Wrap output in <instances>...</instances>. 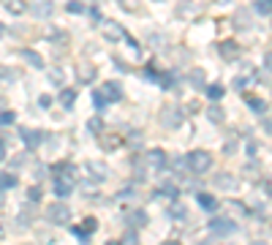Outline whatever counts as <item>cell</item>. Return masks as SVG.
<instances>
[{"mask_svg": "<svg viewBox=\"0 0 272 245\" xmlns=\"http://www.w3.org/2000/svg\"><path fill=\"white\" fill-rule=\"evenodd\" d=\"M60 175L58 180H55V194L60 196V199H66V196H71V191H74V167L71 164H60Z\"/></svg>", "mask_w": 272, "mask_h": 245, "instance_id": "cell-1", "label": "cell"}, {"mask_svg": "<svg viewBox=\"0 0 272 245\" xmlns=\"http://www.w3.org/2000/svg\"><path fill=\"white\" fill-rule=\"evenodd\" d=\"M188 169L196 172V175H204V172L212 169V155L207 153V150H191L188 158H185Z\"/></svg>", "mask_w": 272, "mask_h": 245, "instance_id": "cell-2", "label": "cell"}, {"mask_svg": "<svg viewBox=\"0 0 272 245\" xmlns=\"http://www.w3.org/2000/svg\"><path fill=\"white\" fill-rule=\"evenodd\" d=\"M44 215H46V221H49V224L66 226L68 221H71V210H68L66 204H63V202H52V204H46Z\"/></svg>", "mask_w": 272, "mask_h": 245, "instance_id": "cell-3", "label": "cell"}, {"mask_svg": "<svg viewBox=\"0 0 272 245\" xmlns=\"http://www.w3.org/2000/svg\"><path fill=\"white\" fill-rule=\"evenodd\" d=\"M182 120H185V115H182L180 106H164L161 109V125L164 128H180Z\"/></svg>", "mask_w": 272, "mask_h": 245, "instance_id": "cell-4", "label": "cell"}, {"mask_svg": "<svg viewBox=\"0 0 272 245\" xmlns=\"http://www.w3.org/2000/svg\"><path fill=\"white\" fill-rule=\"evenodd\" d=\"M210 232L218 234V237H231L237 232V224H234V221H229V218H212L210 221Z\"/></svg>", "mask_w": 272, "mask_h": 245, "instance_id": "cell-5", "label": "cell"}, {"mask_svg": "<svg viewBox=\"0 0 272 245\" xmlns=\"http://www.w3.org/2000/svg\"><path fill=\"white\" fill-rule=\"evenodd\" d=\"M147 167H150V172H155V175L158 172H166V153L161 147H153L147 153Z\"/></svg>", "mask_w": 272, "mask_h": 245, "instance_id": "cell-6", "label": "cell"}, {"mask_svg": "<svg viewBox=\"0 0 272 245\" xmlns=\"http://www.w3.org/2000/svg\"><path fill=\"white\" fill-rule=\"evenodd\" d=\"M19 139L25 142V147H28V150H36V147L44 142V133H41V131H36V128H19Z\"/></svg>", "mask_w": 272, "mask_h": 245, "instance_id": "cell-7", "label": "cell"}, {"mask_svg": "<svg viewBox=\"0 0 272 245\" xmlns=\"http://www.w3.org/2000/svg\"><path fill=\"white\" fill-rule=\"evenodd\" d=\"M85 172L93 180H98V183H103V180L109 177V167H106V164H101V161H87L85 164Z\"/></svg>", "mask_w": 272, "mask_h": 245, "instance_id": "cell-8", "label": "cell"}, {"mask_svg": "<svg viewBox=\"0 0 272 245\" xmlns=\"http://www.w3.org/2000/svg\"><path fill=\"white\" fill-rule=\"evenodd\" d=\"M215 185L223 188V191H234L239 188V180L234 175H229V172H218V177H215Z\"/></svg>", "mask_w": 272, "mask_h": 245, "instance_id": "cell-9", "label": "cell"}, {"mask_svg": "<svg viewBox=\"0 0 272 245\" xmlns=\"http://www.w3.org/2000/svg\"><path fill=\"white\" fill-rule=\"evenodd\" d=\"M101 96L112 104V101H120V98H123V88H120V82H106V85L101 88Z\"/></svg>", "mask_w": 272, "mask_h": 245, "instance_id": "cell-10", "label": "cell"}, {"mask_svg": "<svg viewBox=\"0 0 272 245\" xmlns=\"http://www.w3.org/2000/svg\"><path fill=\"white\" fill-rule=\"evenodd\" d=\"M19 58L28 63V66H33V68H44L46 63H44V58L38 55L36 49H19Z\"/></svg>", "mask_w": 272, "mask_h": 245, "instance_id": "cell-11", "label": "cell"}, {"mask_svg": "<svg viewBox=\"0 0 272 245\" xmlns=\"http://www.w3.org/2000/svg\"><path fill=\"white\" fill-rule=\"evenodd\" d=\"M218 52H221L226 60H234L237 55H239V46H237L234 41H221V44H218Z\"/></svg>", "mask_w": 272, "mask_h": 245, "instance_id": "cell-12", "label": "cell"}, {"mask_svg": "<svg viewBox=\"0 0 272 245\" xmlns=\"http://www.w3.org/2000/svg\"><path fill=\"white\" fill-rule=\"evenodd\" d=\"M103 33H106V38H109V41H120V38H125V41H128L125 30H123V28H117L115 22H109V25H103Z\"/></svg>", "mask_w": 272, "mask_h": 245, "instance_id": "cell-13", "label": "cell"}, {"mask_svg": "<svg viewBox=\"0 0 272 245\" xmlns=\"http://www.w3.org/2000/svg\"><path fill=\"white\" fill-rule=\"evenodd\" d=\"M128 224H133V226H145L147 224V215H145V210H133V212H128Z\"/></svg>", "mask_w": 272, "mask_h": 245, "instance_id": "cell-14", "label": "cell"}, {"mask_svg": "<svg viewBox=\"0 0 272 245\" xmlns=\"http://www.w3.org/2000/svg\"><path fill=\"white\" fill-rule=\"evenodd\" d=\"M60 104L66 106V109H74V104H76V90H63V93H60Z\"/></svg>", "mask_w": 272, "mask_h": 245, "instance_id": "cell-15", "label": "cell"}, {"mask_svg": "<svg viewBox=\"0 0 272 245\" xmlns=\"http://www.w3.org/2000/svg\"><path fill=\"white\" fill-rule=\"evenodd\" d=\"M3 6H6V9H9L11 14H22V11L28 9L25 0H3Z\"/></svg>", "mask_w": 272, "mask_h": 245, "instance_id": "cell-16", "label": "cell"}, {"mask_svg": "<svg viewBox=\"0 0 272 245\" xmlns=\"http://www.w3.org/2000/svg\"><path fill=\"white\" fill-rule=\"evenodd\" d=\"M33 14H36V17H49V14H52V3H49V0H46V3H44V0H41V3H36Z\"/></svg>", "mask_w": 272, "mask_h": 245, "instance_id": "cell-17", "label": "cell"}, {"mask_svg": "<svg viewBox=\"0 0 272 245\" xmlns=\"http://www.w3.org/2000/svg\"><path fill=\"white\" fill-rule=\"evenodd\" d=\"M17 185V177L9 175V172H0V191H6V188H14Z\"/></svg>", "mask_w": 272, "mask_h": 245, "instance_id": "cell-18", "label": "cell"}, {"mask_svg": "<svg viewBox=\"0 0 272 245\" xmlns=\"http://www.w3.org/2000/svg\"><path fill=\"white\" fill-rule=\"evenodd\" d=\"M196 202L202 204L204 210H215V204H218V202H215V199H212L210 194H196Z\"/></svg>", "mask_w": 272, "mask_h": 245, "instance_id": "cell-19", "label": "cell"}, {"mask_svg": "<svg viewBox=\"0 0 272 245\" xmlns=\"http://www.w3.org/2000/svg\"><path fill=\"white\" fill-rule=\"evenodd\" d=\"M248 106H251L253 112H259V115L267 112V104H264V101H259V98H253V96H248Z\"/></svg>", "mask_w": 272, "mask_h": 245, "instance_id": "cell-20", "label": "cell"}, {"mask_svg": "<svg viewBox=\"0 0 272 245\" xmlns=\"http://www.w3.org/2000/svg\"><path fill=\"white\" fill-rule=\"evenodd\" d=\"M253 9L259 11V14H272V0H256Z\"/></svg>", "mask_w": 272, "mask_h": 245, "instance_id": "cell-21", "label": "cell"}, {"mask_svg": "<svg viewBox=\"0 0 272 245\" xmlns=\"http://www.w3.org/2000/svg\"><path fill=\"white\" fill-rule=\"evenodd\" d=\"M93 104H95V109H98V112H103V109L109 106V101L101 96V90H95V93H93Z\"/></svg>", "mask_w": 272, "mask_h": 245, "instance_id": "cell-22", "label": "cell"}, {"mask_svg": "<svg viewBox=\"0 0 272 245\" xmlns=\"http://www.w3.org/2000/svg\"><path fill=\"white\" fill-rule=\"evenodd\" d=\"M207 117H210L212 123H223V117H226V115H223V109H218V106H210V109H207Z\"/></svg>", "mask_w": 272, "mask_h": 245, "instance_id": "cell-23", "label": "cell"}, {"mask_svg": "<svg viewBox=\"0 0 272 245\" xmlns=\"http://www.w3.org/2000/svg\"><path fill=\"white\" fill-rule=\"evenodd\" d=\"M93 76H95V68L93 66H79V79H82V82H90Z\"/></svg>", "mask_w": 272, "mask_h": 245, "instance_id": "cell-24", "label": "cell"}, {"mask_svg": "<svg viewBox=\"0 0 272 245\" xmlns=\"http://www.w3.org/2000/svg\"><path fill=\"white\" fill-rule=\"evenodd\" d=\"M207 96H210L212 101H221L223 98V88L221 85H210V88H207Z\"/></svg>", "mask_w": 272, "mask_h": 245, "instance_id": "cell-25", "label": "cell"}, {"mask_svg": "<svg viewBox=\"0 0 272 245\" xmlns=\"http://www.w3.org/2000/svg\"><path fill=\"white\" fill-rule=\"evenodd\" d=\"M87 128H90L93 133H101L103 131V120L101 117H90V120H87Z\"/></svg>", "mask_w": 272, "mask_h": 245, "instance_id": "cell-26", "label": "cell"}, {"mask_svg": "<svg viewBox=\"0 0 272 245\" xmlns=\"http://www.w3.org/2000/svg\"><path fill=\"white\" fill-rule=\"evenodd\" d=\"M17 123V115L14 112H0V128H3V125H14Z\"/></svg>", "mask_w": 272, "mask_h": 245, "instance_id": "cell-27", "label": "cell"}, {"mask_svg": "<svg viewBox=\"0 0 272 245\" xmlns=\"http://www.w3.org/2000/svg\"><path fill=\"white\" fill-rule=\"evenodd\" d=\"M185 207H182V204H172V210H169V215L172 218H177V221H182V218H185Z\"/></svg>", "mask_w": 272, "mask_h": 245, "instance_id": "cell-28", "label": "cell"}, {"mask_svg": "<svg viewBox=\"0 0 272 245\" xmlns=\"http://www.w3.org/2000/svg\"><path fill=\"white\" fill-rule=\"evenodd\" d=\"M66 9H68L71 14H85V11H87V9H85V6H82V3H79V0H71V3L66 6Z\"/></svg>", "mask_w": 272, "mask_h": 245, "instance_id": "cell-29", "label": "cell"}, {"mask_svg": "<svg viewBox=\"0 0 272 245\" xmlns=\"http://www.w3.org/2000/svg\"><path fill=\"white\" fill-rule=\"evenodd\" d=\"M191 82H194V85H199V88H202V82H204V71H202V68L191 71Z\"/></svg>", "mask_w": 272, "mask_h": 245, "instance_id": "cell-30", "label": "cell"}, {"mask_svg": "<svg viewBox=\"0 0 272 245\" xmlns=\"http://www.w3.org/2000/svg\"><path fill=\"white\" fill-rule=\"evenodd\" d=\"M74 234H76V237H79V240H82V242H90V232H85L82 226H74Z\"/></svg>", "mask_w": 272, "mask_h": 245, "instance_id": "cell-31", "label": "cell"}, {"mask_svg": "<svg viewBox=\"0 0 272 245\" xmlns=\"http://www.w3.org/2000/svg\"><path fill=\"white\" fill-rule=\"evenodd\" d=\"M95 226H98V224H95V218H87L85 224H82V229H85V232H95Z\"/></svg>", "mask_w": 272, "mask_h": 245, "instance_id": "cell-32", "label": "cell"}, {"mask_svg": "<svg viewBox=\"0 0 272 245\" xmlns=\"http://www.w3.org/2000/svg\"><path fill=\"white\" fill-rule=\"evenodd\" d=\"M264 68H267V71H272V49H269L267 55H264Z\"/></svg>", "mask_w": 272, "mask_h": 245, "instance_id": "cell-33", "label": "cell"}, {"mask_svg": "<svg viewBox=\"0 0 272 245\" xmlns=\"http://www.w3.org/2000/svg\"><path fill=\"white\" fill-rule=\"evenodd\" d=\"M49 104H52V98H49V96H41V98H38V106H41V109H46Z\"/></svg>", "mask_w": 272, "mask_h": 245, "instance_id": "cell-34", "label": "cell"}, {"mask_svg": "<svg viewBox=\"0 0 272 245\" xmlns=\"http://www.w3.org/2000/svg\"><path fill=\"white\" fill-rule=\"evenodd\" d=\"M30 199H33V202H38V199H41V191H38V188H30Z\"/></svg>", "mask_w": 272, "mask_h": 245, "instance_id": "cell-35", "label": "cell"}, {"mask_svg": "<svg viewBox=\"0 0 272 245\" xmlns=\"http://www.w3.org/2000/svg\"><path fill=\"white\" fill-rule=\"evenodd\" d=\"M120 6L123 9H136V0H120Z\"/></svg>", "mask_w": 272, "mask_h": 245, "instance_id": "cell-36", "label": "cell"}, {"mask_svg": "<svg viewBox=\"0 0 272 245\" xmlns=\"http://www.w3.org/2000/svg\"><path fill=\"white\" fill-rule=\"evenodd\" d=\"M125 245H139V240H136V234H128V237H125Z\"/></svg>", "mask_w": 272, "mask_h": 245, "instance_id": "cell-37", "label": "cell"}, {"mask_svg": "<svg viewBox=\"0 0 272 245\" xmlns=\"http://www.w3.org/2000/svg\"><path fill=\"white\" fill-rule=\"evenodd\" d=\"M0 161H6V145H3V139H0Z\"/></svg>", "mask_w": 272, "mask_h": 245, "instance_id": "cell-38", "label": "cell"}, {"mask_svg": "<svg viewBox=\"0 0 272 245\" xmlns=\"http://www.w3.org/2000/svg\"><path fill=\"white\" fill-rule=\"evenodd\" d=\"M264 128H267V133H272V117H267V120H264Z\"/></svg>", "mask_w": 272, "mask_h": 245, "instance_id": "cell-39", "label": "cell"}, {"mask_svg": "<svg viewBox=\"0 0 272 245\" xmlns=\"http://www.w3.org/2000/svg\"><path fill=\"white\" fill-rule=\"evenodd\" d=\"M161 245H180L177 240H169V242H161Z\"/></svg>", "mask_w": 272, "mask_h": 245, "instance_id": "cell-40", "label": "cell"}, {"mask_svg": "<svg viewBox=\"0 0 272 245\" xmlns=\"http://www.w3.org/2000/svg\"><path fill=\"white\" fill-rule=\"evenodd\" d=\"M253 245H267V242H253Z\"/></svg>", "mask_w": 272, "mask_h": 245, "instance_id": "cell-41", "label": "cell"}, {"mask_svg": "<svg viewBox=\"0 0 272 245\" xmlns=\"http://www.w3.org/2000/svg\"><path fill=\"white\" fill-rule=\"evenodd\" d=\"M0 36H3V25H0Z\"/></svg>", "mask_w": 272, "mask_h": 245, "instance_id": "cell-42", "label": "cell"}, {"mask_svg": "<svg viewBox=\"0 0 272 245\" xmlns=\"http://www.w3.org/2000/svg\"><path fill=\"white\" fill-rule=\"evenodd\" d=\"M221 3H229V0H221Z\"/></svg>", "mask_w": 272, "mask_h": 245, "instance_id": "cell-43", "label": "cell"}]
</instances>
